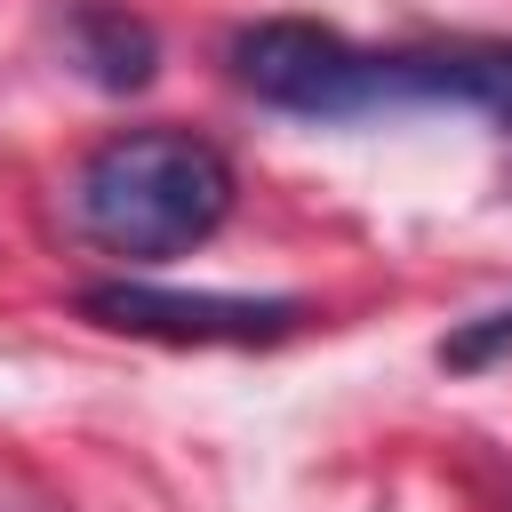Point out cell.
<instances>
[{
  "label": "cell",
  "instance_id": "1",
  "mask_svg": "<svg viewBox=\"0 0 512 512\" xmlns=\"http://www.w3.org/2000/svg\"><path fill=\"white\" fill-rule=\"evenodd\" d=\"M232 216V160L192 128H128L104 136L72 176V224L88 248L120 264L192 256Z\"/></svg>",
  "mask_w": 512,
  "mask_h": 512
},
{
  "label": "cell",
  "instance_id": "4",
  "mask_svg": "<svg viewBox=\"0 0 512 512\" xmlns=\"http://www.w3.org/2000/svg\"><path fill=\"white\" fill-rule=\"evenodd\" d=\"M496 360H512V304H496V312H480V320H456V328L440 336V368H448V376H488Z\"/></svg>",
  "mask_w": 512,
  "mask_h": 512
},
{
  "label": "cell",
  "instance_id": "2",
  "mask_svg": "<svg viewBox=\"0 0 512 512\" xmlns=\"http://www.w3.org/2000/svg\"><path fill=\"white\" fill-rule=\"evenodd\" d=\"M96 328L152 336V344H280L304 328L296 296H224V288H152V280H96L80 296Z\"/></svg>",
  "mask_w": 512,
  "mask_h": 512
},
{
  "label": "cell",
  "instance_id": "3",
  "mask_svg": "<svg viewBox=\"0 0 512 512\" xmlns=\"http://www.w3.org/2000/svg\"><path fill=\"white\" fill-rule=\"evenodd\" d=\"M64 56H72L96 88L128 96V88H144V80L160 72V32H152L144 16H128V8H80V16L64 24Z\"/></svg>",
  "mask_w": 512,
  "mask_h": 512
}]
</instances>
